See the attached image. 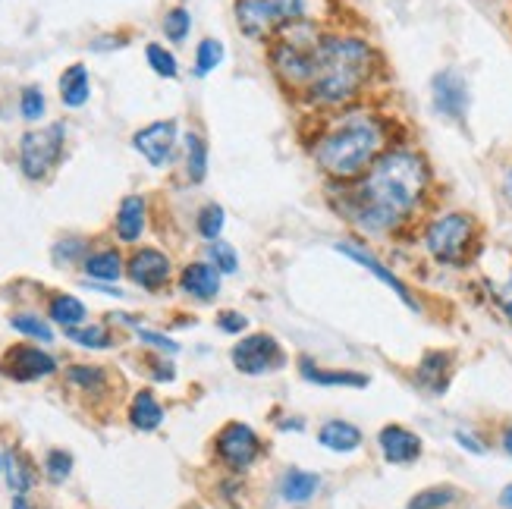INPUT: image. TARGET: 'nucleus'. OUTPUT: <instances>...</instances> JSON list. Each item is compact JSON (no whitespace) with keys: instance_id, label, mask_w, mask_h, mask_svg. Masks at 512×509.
Instances as JSON below:
<instances>
[{"instance_id":"nucleus-1","label":"nucleus","mask_w":512,"mask_h":509,"mask_svg":"<svg viewBox=\"0 0 512 509\" xmlns=\"http://www.w3.org/2000/svg\"><path fill=\"white\" fill-rule=\"evenodd\" d=\"M434 198V167L418 145L399 139L371 170L343 186V214L365 236L387 239L412 230Z\"/></svg>"},{"instance_id":"nucleus-2","label":"nucleus","mask_w":512,"mask_h":509,"mask_svg":"<svg viewBox=\"0 0 512 509\" xmlns=\"http://www.w3.org/2000/svg\"><path fill=\"white\" fill-rule=\"evenodd\" d=\"M381 70V51L365 35L321 32L311 44L308 85L299 98L318 110L355 107L371 92V85L381 79Z\"/></svg>"},{"instance_id":"nucleus-3","label":"nucleus","mask_w":512,"mask_h":509,"mask_svg":"<svg viewBox=\"0 0 512 509\" xmlns=\"http://www.w3.org/2000/svg\"><path fill=\"white\" fill-rule=\"evenodd\" d=\"M399 142L396 120L384 110L355 104L346 110H333V120L321 129L311 145V158L330 183L349 186L371 170L381 154Z\"/></svg>"},{"instance_id":"nucleus-4","label":"nucleus","mask_w":512,"mask_h":509,"mask_svg":"<svg viewBox=\"0 0 512 509\" xmlns=\"http://www.w3.org/2000/svg\"><path fill=\"white\" fill-rule=\"evenodd\" d=\"M418 242L440 268H465L481 249V220L472 211L447 208L421 220Z\"/></svg>"},{"instance_id":"nucleus-5","label":"nucleus","mask_w":512,"mask_h":509,"mask_svg":"<svg viewBox=\"0 0 512 509\" xmlns=\"http://www.w3.org/2000/svg\"><path fill=\"white\" fill-rule=\"evenodd\" d=\"M63 142H66V126L63 123H51L44 129H29L26 136L19 139V170L26 180L38 183L44 180L60 161L63 154Z\"/></svg>"},{"instance_id":"nucleus-6","label":"nucleus","mask_w":512,"mask_h":509,"mask_svg":"<svg viewBox=\"0 0 512 509\" xmlns=\"http://www.w3.org/2000/svg\"><path fill=\"white\" fill-rule=\"evenodd\" d=\"M431 104H434V110L443 120L462 126L465 117H469V107H472L469 79H465L459 70H453V66L434 73V79H431Z\"/></svg>"},{"instance_id":"nucleus-7","label":"nucleus","mask_w":512,"mask_h":509,"mask_svg":"<svg viewBox=\"0 0 512 509\" xmlns=\"http://www.w3.org/2000/svg\"><path fill=\"white\" fill-rule=\"evenodd\" d=\"M233 365H236V371L255 378V374L283 368L286 352L280 349V343L271 334H249L233 346Z\"/></svg>"},{"instance_id":"nucleus-8","label":"nucleus","mask_w":512,"mask_h":509,"mask_svg":"<svg viewBox=\"0 0 512 509\" xmlns=\"http://www.w3.org/2000/svg\"><path fill=\"white\" fill-rule=\"evenodd\" d=\"M217 456L224 459L230 469L246 472V469L255 466L258 456H261V437L249 425L230 422L217 434Z\"/></svg>"},{"instance_id":"nucleus-9","label":"nucleus","mask_w":512,"mask_h":509,"mask_svg":"<svg viewBox=\"0 0 512 509\" xmlns=\"http://www.w3.org/2000/svg\"><path fill=\"white\" fill-rule=\"evenodd\" d=\"M0 371H4L10 381L32 384V381H41V378H48V374H54L57 371V359L51 356V352L22 343V346H10L4 352Z\"/></svg>"},{"instance_id":"nucleus-10","label":"nucleus","mask_w":512,"mask_h":509,"mask_svg":"<svg viewBox=\"0 0 512 509\" xmlns=\"http://www.w3.org/2000/svg\"><path fill=\"white\" fill-rule=\"evenodd\" d=\"M176 139H180V123L176 120H158L148 123L132 136V148H136L151 167H164L173 158Z\"/></svg>"},{"instance_id":"nucleus-11","label":"nucleus","mask_w":512,"mask_h":509,"mask_svg":"<svg viewBox=\"0 0 512 509\" xmlns=\"http://www.w3.org/2000/svg\"><path fill=\"white\" fill-rule=\"evenodd\" d=\"M233 16L249 38H274L283 29V16L274 0H236Z\"/></svg>"},{"instance_id":"nucleus-12","label":"nucleus","mask_w":512,"mask_h":509,"mask_svg":"<svg viewBox=\"0 0 512 509\" xmlns=\"http://www.w3.org/2000/svg\"><path fill=\"white\" fill-rule=\"evenodd\" d=\"M333 249H337L340 255H346L349 261H355V264H362V268L368 271V274H374L377 280H381L384 286H387V290H393L399 299H403V305L406 308H412V312H418V299L412 296V290H409V286L403 283V280H399L390 268H387V264L384 261H377L365 246H359V242H337V246H333Z\"/></svg>"},{"instance_id":"nucleus-13","label":"nucleus","mask_w":512,"mask_h":509,"mask_svg":"<svg viewBox=\"0 0 512 509\" xmlns=\"http://www.w3.org/2000/svg\"><path fill=\"white\" fill-rule=\"evenodd\" d=\"M377 447H381L390 466H412V462H418L421 453H425L421 437L406 425H384L377 431Z\"/></svg>"},{"instance_id":"nucleus-14","label":"nucleus","mask_w":512,"mask_h":509,"mask_svg":"<svg viewBox=\"0 0 512 509\" xmlns=\"http://www.w3.org/2000/svg\"><path fill=\"white\" fill-rule=\"evenodd\" d=\"M453 368H456V359L453 352L447 349H428L425 356L418 359L415 365V384L421 390H428L431 396H443L453 384Z\"/></svg>"},{"instance_id":"nucleus-15","label":"nucleus","mask_w":512,"mask_h":509,"mask_svg":"<svg viewBox=\"0 0 512 509\" xmlns=\"http://www.w3.org/2000/svg\"><path fill=\"white\" fill-rule=\"evenodd\" d=\"M129 280L142 290H161L170 277V258L158 249H139L126 264Z\"/></svg>"},{"instance_id":"nucleus-16","label":"nucleus","mask_w":512,"mask_h":509,"mask_svg":"<svg viewBox=\"0 0 512 509\" xmlns=\"http://www.w3.org/2000/svg\"><path fill=\"white\" fill-rule=\"evenodd\" d=\"M299 371L308 384H318V387H352V390H365L371 384L368 374L362 371H327L321 365H315L308 356L299 362Z\"/></svg>"},{"instance_id":"nucleus-17","label":"nucleus","mask_w":512,"mask_h":509,"mask_svg":"<svg viewBox=\"0 0 512 509\" xmlns=\"http://www.w3.org/2000/svg\"><path fill=\"white\" fill-rule=\"evenodd\" d=\"M180 286L189 296L208 302V299H214L220 293V271L214 268V264H205V261L186 264L183 277H180Z\"/></svg>"},{"instance_id":"nucleus-18","label":"nucleus","mask_w":512,"mask_h":509,"mask_svg":"<svg viewBox=\"0 0 512 509\" xmlns=\"http://www.w3.org/2000/svg\"><path fill=\"white\" fill-rule=\"evenodd\" d=\"M321 447L333 450V453H355L362 447V431L355 428L352 422H343V418H333L318 431Z\"/></svg>"},{"instance_id":"nucleus-19","label":"nucleus","mask_w":512,"mask_h":509,"mask_svg":"<svg viewBox=\"0 0 512 509\" xmlns=\"http://www.w3.org/2000/svg\"><path fill=\"white\" fill-rule=\"evenodd\" d=\"M88 95H92V79H88L85 63H73L60 73V98L66 107H85Z\"/></svg>"},{"instance_id":"nucleus-20","label":"nucleus","mask_w":512,"mask_h":509,"mask_svg":"<svg viewBox=\"0 0 512 509\" xmlns=\"http://www.w3.org/2000/svg\"><path fill=\"white\" fill-rule=\"evenodd\" d=\"M145 233V198L126 195L117 211V236L123 242H136Z\"/></svg>"},{"instance_id":"nucleus-21","label":"nucleus","mask_w":512,"mask_h":509,"mask_svg":"<svg viewBox=\"0 0 512 509\" xmlns=\"http://www.w3.org/2000/svg\"><path fill=\"white\" fill-rule=\"evenodd\" d=\"M129 422L136 431H158L164 422V406L154 400L151 390L136 393V400L129 406Z\"/></svg>"},{"instance_id":"nucleus-22","label":"nucleus","mask_w":512,"mask_h":509,"mask_svg":"<svg viewBox=\"0 0 512 509\" xmlns=\"http://www.w3.org/2000/svg\"><path fill=\"white\" fill-rule=\"evenodd\" d=\"M318 488H321V478L311 475V472H302V469L286 472L280 481V494L286 503H308L318 494Z\"/></svg>"},{"instance_id":"nucleus-23","label":"nucleus","mask_w":512,"mask_h":509,"mask_svg":"<svg viewBox=\"0 0 512 509\" xmlns=\"http://www.w3.org/2000/svg\"><path fill=\"white\" fill-rule=\"evenodd\" d=\"M459 488H453V484H431V488L418 491L409 497L406 509H450L459 503Z\"/></svg>"},{"instance_id":"nucleus-24","label":"nucleus","mask_w":512,"mask_h":509,"mask_svg":"<svg viewBox=\"0 0 512 509\" xmlns=\"http://www.w3.org/2000/svg\"><path fill=\"white\" fill-rule=\"evenodd\" d=\"M85 274L95 277V280H110V283L120 280V274H123V258H120V252L104 249V252L92 255V258H85Z\"/></svg>"},{"instance_id":"nucleus-25","label":"nucleus","mask_w":512,"mask_h":509,"mask_svg":"<svg viewBox=\"0 0 512 509\" xmlns=\"http://www.w3.org/2000/svg\"><path fill=\"white\" fill-rule=\"evenodd\" d=\"M186 170H189V180L192 183H205L208 176V145L202 136L189 132L186 136Z\"/></svg>"},{"instance_id":"nucleus-26","label":"nucleus","mask_w":512,"mask_h":509,"mask_svg":"<svg viewBox=\"0 0 512 509\" xmlns=\"http://www.w3.org/2000/svg\"><path fill=\"white\" fill-rule=\"evenodd\" d=\"M224 63V41L217 38H202L195 48V76H208Z\"/></svg>"},{"instance_id":"nucleus-27","label":"nucleus","mask_w":512,"mask_h":509,"mask_svg":"<svg viewBox=\"0 0 512 509\" xmlns=\"http://www.w3.org/2000/svg\"><path fill=\"white\" fill-rule=\"evenodd\" d=\"M51 318L60 327H79L85 321V305L76 296H57L51 302Z\"/></svg>"},{"instance_id":"nucleus-28","label":"nucleus","mask_w":512,"mask_h":509,"mask_svg":"<svg viewBox=\"0 0 512 509\" xmlns=\"http://www.w3.org/2000/svg\"><path fill=\"white\" fill-rule=\"evenodd\" d=\"M66 337L73 343L85 346V349H110L114 346V337H110V330H104L101 324H92V327H66Z\"/></svg>"},{"instance_id":"nucleus-29","label":"nucleus","mask_w":512,"mask_h":509,"mask_svg":"<svg viewBox=\"0 0 512 509\" xmlns=\"http://www.w3.org/2000/svg\"><path fill=\"white\" fill-rule=\"evenodd\" d=\"M224 220H227L224 208L211 202V205H205L202 211H198V217H195V227H198V233H202L208 242H217L220 230H224Z\"/></svg>"},{"instance_id":"nucleus-30","label":"nucleus","mask_w":512,"mask_h":509,"mask_svg":"<svg viewBox=\"0 0 512 509\" xmlns=\"http://www.w3.org/2000/svg\"><path fill=\"white\" fill-rule=\"evenodd\" d=\"M4 469H7V478H10V488H13L16 494H26V491L32 488L35 475H32V469L26 466V462H22V456L7 453V456H4Z\"/></svg>"},{"instance_id":"nucleus-31","label":"nucleus","mask_w":512,"mask_h":509,"mask_svg":"<svg viewBox=\"0 0 512 509\" xmlns=\"http://www.w3.org/2000/svg\"><path fill=\"white\" fill-rule=\"evenodd\" d=\"M145 57H148V66L161 79H176V73H180V63H176V57L167 48H161V44H148Z\"/></svg>"},{"instance_id":"nucleus-32","label":"nucleus","mask_w":512,"mask_h":509,"mask_svg":"<svg viewBox=\"0 0 512 509\" xmlns=\"http://www.w3.org/2000/svg\"><path fill=\"white\" fill-rule=\"evenodd\" d=\"M189 29H192V16H189L186 7H173V10H167V16H164V35H167L173 44L186 41Z\"/></svg>"},{"instance_id":"nucleus-33","label":"nucleus","mask_w":512,"mask_h":509,"mask_svg":"<svg viewBox=\"0 0 512 509\" xmlns=\"http://www.w3.org/2000/svg\"><path fill=\"white\" fill-rule=\"evenodd\" d=\"M10 324H13V330H19V334H26L32 340H41V343H51L54 340V330L44 324L41 318H35V315H13Z\"/></svg>"},{"instance_id":"nucleus-34","label":"nucleus","mask_w":512,"mask_h":509,"mask_svg":"<svg viewBox=\"0 0 512 509\" xmlns=\"http://www.w3.org/2000/svg\"><path fill=\"white\" fill-rule=\"evenodd\" d=\"M280 16H283V26L289 22H308L315 16V0H274Z\"/></svg>"},{"instance_id":"nucleus-35","label":"nucleus","mask_w":512,"mask_h":509,"mask_svg":"<svg viewBox=\"0 0 512 509\" xmlns=\"http://www.w3.org/2000/svg\"><path fill=\"white\" fill-rule=\"evenodd\" d=\"M19 114L26 117L29 123L41 120L44 117V92L38 85H26L22 88V95H19Z\"/></svg>"},{"instance_id":"nucleus-36","label":"nucleus","mask_w":512,"mask_h":509,"mask_svg":"<svg viewBox=\"0 0 512 509\" xmlns=\"http://www.w3.org/2000/svg\"><path fill=\"white\" fill-rule=\"evenodd\" d=\"M208 255H211V264L220 271V274H236L239 271V258H236V249L233 246H227V242H211V249H208Z\"/></svg>"},{"instance_id":"nucleus-37","label":"nucleus","mask_w":512,"mask_h":509,"mask_svg":"<svg viewBox=\"0 0 512 509\" xmlns=\"http://www.w3.org/2000/svg\"><path fill=\"white\" fill-rule=\"evenodd\" d=\"M44 472H48V478H51L54 484L66 481V478H70V472H73V456H70V453H63V450L48 453V459H44Z\"/></svg>"},{"instance_id":"nucleus-38","label":"nucleus","mask_w":512,"mask_h":509,"mask_svg":"<svg viewBox=\"0 0 512 509\" xmlns=\"http://www.w3.org/2000/svg\"><path fill=\"white\" fill-rule=\"evenodd\" d=\"M66 381H73L76 387H101L104 371L95 365H73V368H66Z\"/></svg>"},{"instance_id":"nucleus-39","label":"nucleus","mask_w":512,"mask_h":509,"mask_svg":"<svg viewBox=\"0 0 512 509\" xmlns=\"http://www.w3.org/2000/svg\"><path fill=\"white\" fill-rule=\"evenodd\" d=\"M491 293H494V302L500 308V315L512 324V271H509V277L503 283L491 286Z\"/></svg>"},{"instance_id":"nucleus-40","label":"nucleus","mask_w":512,"mask_h":509,"mask_svg":"<svg viewBox=\"0 0 512 509\" xmlns=\"http://www.w3.org/2000/svg\"><path fill=\"white\" fill-rule=\"evenodd\" d=\"M217 327L224 330V334H242V330L249 327V318L239 315V312H220L217 315Z\"/></svg>"},{"instance_id":"nucleus-41","label":"nucleus","mask_w":512,"mask_h":509,"mask_svg":"<svg viewBox=\"0 0 512 509\" xmlns=\"http://www.w3.org/2000/svg\"><path fill=\"white\" fill-rule=\"evenodd\" d=\"M139 340H145V343H151V346H158V349H164V352H180V343L176 340H170V337H164V334H154V330H139Z\"/></svg>"},{"instance_id":"nucleus-42","label":"nucleus","mask_w":512,"mask_h":509,"mask_svg":"<svg viewBox=\"0 0 512 509\" xmlns=\"http://www.w3.org/2000/svg\"><path fill=\"white\" fill-rule=\"evenodd\" d=\"M456 444H459L462 450H469L472 456H484V453H487V447L481 444V440H478L475 434H469V431H456Z\"/></svg>"},{"instance_id":"nucleus-43","label":"nucleus","mask_w":512,"mask_h":509,"mask_svg":"<svg viewBox=\"0 0 512 509\" xmlns=\"http://www.w3.org/2000/svg\"><path fill=\"white\" fill-rule=\"evenodd\" d=\"M500 195H503L506 208L512 211V161L500 170Z\"/></svg>"},{"instance_id":"nucleus-44","label":"nucleus","mask_w":512,"mask_h":509,"mask_svg":"<svg viewBox=\"0 0 512 509\" xmlns=\"http://www.w3.org/2000/svg\"><path fill=\"white\" fill-rule=\"evenodd\" d=\"M123 44H126V38H98L92 48L101 51V48H123Z\"/></svg>"},{"instance_id":"nucleus-45","label":"nucleus","mask_w":512,"mask_h":509,"mask_svg":"<svg viewBox=\"0 0 512 509\" xmlns=\"http://www.w3.org/2000/svg\"><path fill=\"white\" fill-rule=\"evenodd\" d=\"M500 447L506 450V456H512V425L500 431Z\"/></svg>"},{"instance_id":"nucleus-46","label":"nucleus","mask_w":512,"mask_h":509,"mask_svg":"<svg viewBox=\"0 0 512 509\" xmlns=\"http://www.w3.org/2000/svg\"><path fill=\"white\" fill-rule=\"evenodd\" d=\"M500 506L503 509H512V484H506V488L500 491Z\"/></svg>"},{"instance_id":"nucleus-47","label":"nucleus","mask_w":512,"mask_h":509,"mask_svg":"<svg viewBox=\"0 0 512 509\" xmlns=\"http://www.w3.org/2000/svg\"><path fill=\"white\" fill-rule=\"evenodd\" d=\"M13 509H35V506H32L26 497H22V494H16V497H13Z\"/></svg>"}]
</instances>
